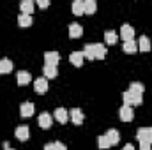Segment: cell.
I'll use <instances>...</instances> for the list:
<instances>
[{
  "label": "cell",
  "instance_id": "cell-9",
  "mask_svg": "<svg viewBox=\"0 0 152 150\" xmlns=\"http://www.w3.org/2000/svg\"><path fill=\"white\" fill-rule=\"evenodd\" d=\"M48 79L46 78H37V79H34V88H36V92L37 94H44V92H48Z\"/></svg>",
  "mask_w": 152,
  "mask_h": 150
},
{
  "label": "cell",
  "instance_id": "cell-21",
  "mask_svg": "<svg viewBox=\"0 0 152 150\" xmlns=\"http://www.w3.org/2000/svg\"><path fill=\"white\" fill-rule=\"evenodd\" d=\"M122 50H124L126 53H136V51H138V42H134V39H133V41H127V42H124Z\"/></svg>",
  "mask_w": 152,
  "mask_h": 150
},
{
  "label": "cell",
  "instance_id": "cell-1",
  "mask_svg": "<svg viewBox=\"0 0 152 150\" xmlns=\"http://www.w3.org/2000/svg\"><path fill=\"white\" fill-rule=\"evenodd\" d=\"M122 101H124L126 106H131V108H133V106H140V104H142V95H136V94L126 90V92L122 94Z\"/></svg>",
  "mask_w": 152,
  "mask_h": 150
},
{
  "label": "cell",
  "instance_id": "cell-22",
  "mask_svg": "<svg viewBox=\"0 0 152 150\" xmlns=\"http://www.w3.org/2000/svg\"><path fill=\"white\" fill-rule=\"evenodd\" d=\"M143 85L140 83V81H133L131 85H129V92H133V94H136V95H143Z\"/></svg>",
  "mask_w": 152,
  "mask_h": 150
},
{
  "label": "cell",
  "instance_id": "cell-13",
  "mask_svg": "<svg viewBox=\"0 0 152 150\" xmlns=\"http://www.w3.org/2000/svg\"><path fill=\"white\" fill-rule=\"evenodd\" d=\"M16 81H18V85L25 87V85H28L32 81V76H30V73H27V71H20L18 76H16Z\"/></svg>",
  "mask_w": 152,
  "mask_h": 150
},
{
  "label": "cell",
  "instance_id": "cell-6",
  "mask_svg": "<svg viewBox=\"0 0 152 150\" xmlns=\"http://www.w3.org/2000/svg\"><path fill=\"white\" fill-rule=\"evenodd\" d=\"M58 60H60V57L57 51H46L44 53V66H55L57 67Z\"/></svg>",
  "mask_w": 152,
  "mask_h": 150
},
{
  "label": "cell",
  "instance_id": "cell-25",
  "mask_svg": "<svg viewBox=\"0 0 152 150\" xmlns=\"http://www.w3.org/2000/svg\"><path fill=\"white\" fill-rule=\"evenodd\" d=\"M97 11V4L94 0H87L85 2V14H94Z\"/></svg>",
  "mask_w": 152,
  "mask_h": 150
},
{
  "label": "cell",
  "instance_id": "cell-28",
  "mask_svg": "<svg viewBox=\"0 0 152 150\" xmlns=\"http://www.w3.org/2000/svg\"><path fill=\"white\" fill-rule=\"evenodd\" d=\"M83 55H85V58H88V60H96V57H94V48H92V44H87V46L83 48Z\"/></svg>",
  "mask_w": 152,
  "mask_h": 150
},
{
  "label": "cell",
  "instance_id": "cell-30",
  "mask_svg": "<svg viewBox=\"0 0 152 150\" xmlns=\"http://www.w3.org/2000/svg\"><path fill=\"white\" fill-rule=\"evenodd\" d=\"M151 143L149 141H140V150H151Z\"/></svg>",
  "mask_w": 152,
  "mask_h": 150
},
{
  "label": "cell",
  "instance_id": "cell-33",
  "mask_svg": "<svg viewBox=\"0 0 152 150\" xmlns=\"http://www.w3.org/2000/svg\"><path fill=\"white\" fill-rule=\"evenodd\" d=\"M4 150H14V149H11V147H9V143L5 141V143H4Z\"/></svg>",
  "mask_w": 152,
  "mask_h": 150
},
{
  "label": "cell",
  "instance_id": "cell-16",
  "mask_svg": "<svg viewBox=\"0 0 152 150\" xmlns=\"http://www.w3.org/2000/svg\"><path fill=\"white\" fill-rule=\"evenodd\" d=\"M138 50L143 51V53H147L151 50V39L147 37V36H142V37L138 39Z\"/></svg>",
  "mask_w": 152,
  "mask_h": 150
},
{
  "label": "cell",
  "instance_id": "cell-12",
  "mask_svg": "<svg viewBox=\"0 0 152 150\" xmlns=\"http://www.w3.org/2000/svg\"><path fill=\"white\" fill-rule=\"evenodd\" d=\"M69 115H71V120L75 122L76 125H81V124H83V120H85V115H83V111H81L80 108L71 110V111H69Z\"/></svg>",
  "mask_w": 152,
  "mask_h": 150
},
{
  "label": "cell",
  "instance_id": "cell-11",
  "mask_svg": "<svg viewBox=\"0 0 152 150\" xmlns=\"http://www.w3.org/2000/svg\"><path fill=\"white\" fill-rule=\"evenodd\" d=\"M53 117H55V120H57V122L66 124V122L69 120V111H67V110H64V108H57V110L53 111Z\"/></svg>",
  "mask_w": 152,
  "mask_h": 150
},
{
  "label": "cell",
  "instance_id": "cell-23",
  "mask_svg": "<svg viewBox=\"0 0 152 150\" xmlns=\"http://www.w3.org/2000/svg\"><path fill=\"white\" fill-rule=\"evenodd\" d=\"M73 12H75L76 16H81V14H85V2H81V0H76L75 4H73Z\"/></svg>",
  "mask_w": 152,
  "mask_h": 150
},
{
  "label": "cell",
  "instance_id": "cell-27",
  "mask_svg": "<svg viewBox=\"0 0 152 150\" xmlns=\"http://www.w3.org/2000/svg\"><path fill=\"white\" fill-rule=\"evenodd\" d=\"M104 41H106V42H108V44H115V42H117V41H118V36H117V34H115L113 30H108V32H106V34H104Z\"/></svg>",
  "mask_w": 152,
  "mask_h": 150
},
{
  "label": "cell",
  "instance_id": "cell-18",
  "mask_svg": "<svg viewBox=\"0 0 152 150\" xmlns=\"http://www.w3.org/2000/svg\"><path fill=\"white\" fill-rule=\"evenodd\" d=\"M12 71V62L9 58H2L0 60V74H9Z\"/></svg>",
  "mask_w": 152,
  "mask_h": 150
},
{
  "label": "cell",
  "instance_id": "cell-3",
  "mask_svg": "<svg viewBox=\"0 0 152 150\" xmlns=\"http://www.w3.org/2000/svg\"><path fill=\"white\" fill-rule=\"evenodd\" d=\"M120 39H122L124 42H127V41H133V39H134V28H133L131 25L124 23V25L120 27Z\"/></svg>",
  "mask_w": 152,
  "mask_h": 150
},
{
  "label": "cell",
  "instance_id": "cell-10",
  "mask_svg": "<svg viewBox=\"0 0 152 150\" xmlns=\"http://www.w3.org/2000/svg\"><path fill=\"white\" fill-rule=\"evenodd\" d=\"M83 60H85V55H83V51H73V53L69 55V62H71L73 66H76V67H81Z\"/></svg>",
  "mask_w": 152,
  "mask_h": 150
},
{
  "label": "cell",
  "instance_id": "cell-8",
  "mask_svg": "<svg viewBox=\"0 0 152 150\" xmlns=\"http://www.w3.org/2000/svg\"><path fill=\"white\" fill-rule=\"evenodd\" d=\"M37 122H39V127H41V129H50L51 124H53V118H51L50 113H41Z\"/></svg>",
  "mask_w": 152,
  "mask_h": 150
},
{
  "label": "cell",
  "instance_id": "cell-20",
  "mask_svg": "<svg viewBox=\"0 0 152 150\" xmlns=\"http://www.w3.org/2000/svg\"><path fill=\"white\" fill-rule=\"evenodd\" d=\"M18 25H20L21 28L30 27V25H32V16H30V14H20V16H18Z\"/></svg>",
  "mask_w": 152,
  "mask_h": 150
},
{
  "label": "cell",
  "instance_id": "cell-5",
  "mask_svg": "<svg viewBox=\"0 0 152 150\" xmlns=\"http://www.w3.org/2000/svg\"><path fill=\"white\" fill-rule=\"evenodd\" d=\"M92 48H94V57H96V60H104L106 58V55H108V50H106V46L104 44H92Z\"/></svg>",
  "mask_w": 152,
  "mask_h": 150
},
{
  "label": "cell",
  "instance_id": "cell-19",
  "mask_svg": "<svg viewBox=\"0 0 152 150\" xmlns=\"http://www.w3.org/2000/svg\"><path fill=\"white\" fill-rule=\"evenodd\" d=\"M104 136L108 138V141H110V145H112V147H113V145H117V143L120 141V134H118V131H115V129H110Z\"/></svg>",
  "mask_w": 152,
  "mask_h": 150
},
{
  "label": "cell",
  "instance_id": "cell-24",
  "mask_svg": "<svg viewBox=\"0 0 152 150\" xmlns=\"http://www.w3.org/2000/svg\"><path fill=\"white\" fill-rule=\"evenodd\" d=\"M42 73L46 76V79H48V78H57V74H58L55 66H44V67H42Z\"/></svg>",
  "mask_w": 152,
  "mask_h": 150
},
{
  "label": "cell",
  "instance_id": "cell-7",
  "mask_svg": "<svg viewBox=\"0 0 152 150\" xmlns=\"http://www.w3.org/2000/svg\"><path fill=\"white\" fill-rule=\"evenodd\" d=\"M14 136L20 140V141H27L28 136H30V131H28V125H18L16 131H14Z\"/></svg>",
  "mask_w": 152,
  "mask_h": 150
},
{
  "label": "cell",
  "instance_id": "cell-17",
  "mask_svg": "<svg viewBox=\"0 0 152 150\" xmlns=\"http://www.w3.org/2000/svg\"><path fill=\"white\" fill-rule=\"evenodd\" d=\"M20 9H21V14H32L34 12V2L32 0H23L20 4Z\"/></svg>",
  "mask_w": 152,
  "mask_h": 150
},
{
  "label": "cell",
  "instance_id": "cell-26",
  "mask_svg": "<svg viewBox=\"0 0 152 150\" xmlns=\"http://www.w3.org/2000/svg\"><path fill=\"white\" fill-rule=\"evenodd\" d=\"M44 150H67V147L62 141H55V143H48L44 145Z\"/></svg>",
  "mask_w": 152,
  "mask_h": 150
},
{
  "label": "cell",
  "instance_id": "cell-15",
  "mask_svg": "<svg viewBox=\"0 0 152 150\" xmlns=\"http://www.w3.org/2000/svg\"><path fill=\"white\" fill-rule=\"evenodd\" d=\"M81 34H83L81 25H78V23H71V25H69V37L71 39L81 37Z\"/></svg>",
  "mask_w": 152,
  "mask_h": 150
},
{
  "label": "cell",
  "instance_id": "cell-4",
  "mask_svg": "<svg viewBox=\"0 0 152 150\" xmlns=\"http://www.w3.org/2000/svg\"><path fill=\"white\" fill-rule=\"evenodd\" d=\"M118 117H120V120L122 122H131L133 118H134V113H133V108L131 106H122L120 110H118Z\"/></svg>",
  "mask_w": 152,
  "mask_h": 150
},
{
  "label": "cell",
  "instance_id": "cell-31",
  "mask_svg": "<svg viewBox=\"0 0 152 150\" xmlns=\"http://www.w3.org/2000/svg\"><path fill=\"white\" fill-rule=\"evenodd\" d=\"M37 5L39 7H42V9H46V7H50V0H39Z\"/></svg>",
  "mask_w": 152,
  "mask_h": 150
},
{
  "label": "cell",
  "instance_id": "cell-32",
  "mask_svg": "<svg viewBox=\"0 0 152 150\" xmlns=\"http://www.w3.org/2000/svg\"><path fill=\"white\" fill-rule=\"evenodd\" d=\"M122 150H134V147H133L131 143H127V145H124V149Z\"/></svg>",
  "mask_w": 152,
  "mask_h": 150
},
{
  "label": "cell",
  "instance_id": "cell-2",
  "mask_svg": "<svg viewBox=\"0 0 152 150\" xmlns=\"http://www.w3.org/2000/svg\"><path fill=\"white\" fill-rule=\"evenodd\" d=\"M136 140L138 141H149L152 145V127H140L136 131Z\"/></svg>",
  "mask_w": 152,
  "mask_h": 150
},
{
  "label": "cell",
  "instance_id": "cell-14",
  "mask_svg": "<svg viewBox=\"0 0 152 150\" xmlns=\"http://www.w3.org/2000/svg\"><path fill=\"white\" fill-rule=\"evenodd\" d=\"M20 111H21V117H32L34 111H36V106H34V103H23L21 104V108H20Z\"/></svg>",
  "mask_w": 152,
  "mask_h": 150
},
{
  "label": "cell",
  "instance_id": "cell-29",
  "mask_svg": "<svg viewBox=\"0 0 152 150\" xmlns=\"http://www.w3.org/2000/svg\"><path fill=\"white\" fill-rule=\"evenodd\" d=\"M97 147L101 150H104V149H110L112 145H110V141H108L106 136H99V138H97Z\"/></svg>",
  "mask_w": 152,
  "mask_h": 150
}]
</instances>
